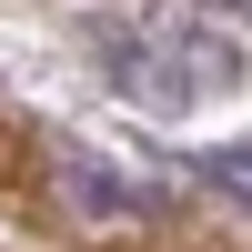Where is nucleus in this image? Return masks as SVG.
I'll use <instances>...</instances> for the list:
<instances>
[{
	"label": "nucleus",
	"mask_w": 252,
	"mask_h": 252,
	"mask_svg": "<svg viewBox=\"0 0 252 252\" xmlns=\"http://www.w3.org/2000/svg\"><path fill=\"white\" fill-rule=\"evenodd\" d=\"M71 202H81V212H141V192H131V182H111L101 161H71Z\"/></svg>",
	"instance_id": "obj_1"
}]
</instances>
